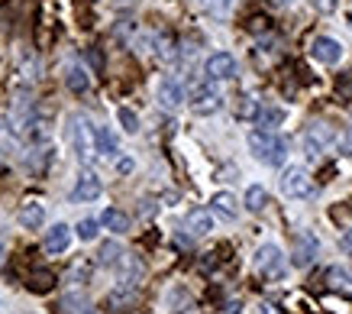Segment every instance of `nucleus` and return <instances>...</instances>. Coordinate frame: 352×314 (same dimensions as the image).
<instances>
[{"label": "nucleus", "mask_w": 352, "mask_h": 314, "mask_svg": "<svg viewBox=\"0 0 352 314\" xmlns=\"http://www.w3.org/2000/svg\"><path fill=\"white\" fill-rule=\"evenodd\" d=\"M249 149H252L258 163L265 165H281L288 159V143L281 140L275 130H262V127L249 133Z\"/></svg>", "instance_id": "obj_1"}, {"label": "nucleus", "mask_w": 352, "mask_h": 314, "mask_svg": "<svg viewBox=\"0 0 352 314\" xmlns=\"http://www.w3.org/2000/svg\"><path fill=\"white\" fill-rule=\"evenodd\" d=\"M281 191H285V198L304 201V198L314 195V178L307 175L304 165H288V169L281 172Z\"/></svg>", "instance_id": "obj_2"}, {"label": "nucleus", "mask_w": 352, "mask_h": 314, "mask_svg": "<svg viewBox=\"0 0 352 314\" xmlns=\"http://www.w3.org/2000/svg\"><path fill=\"white\" fill-rule=\"evenodd\" d=\"M256 272L265 279H281L285 275V253L278 243H262L256 253Z\"/></svg>", "instance_id": "obj_3"}, {"label": "nucleus", "mask_w": 352, "mask_h": 314, "mask_svg": "<svg viewBox=\"0 0 352 314\" xmlns=\"http://www.w3.org/2000/svg\"><path fill=\"white\" fill-rule=\"evenodd\" d=\"M317 253H320V240L314 237L310 230L294 233V253H291V262H294L298 269H307L310 262L317 260Z\"/></svg>", "instance_id": "obj_4"}, {"label": "nucleus", "mask_w": 352, "mask_h": 314, "mask_svg": "<svg viewBox=\"0 0 352 314\" xmlns=\"http://www.w3.org/2000/svg\"><path fill=\"white\" fill-rule=\"evenodd\" d=\"M204 75L207 81H230L236 78V59L230 52H214L204 62Z\"/></svg>", "instance_id": "obj_5"}, {"label": "nucleus", "mask_w": 352, "mask_h": 314, "mask_svg": "<svg viewBox=\"0 0 352 314\" xmlns=\"http://www.w3.org/2000/svg\"><path fill=\"white\" fill-rule=\"evenodd\" d=\"M220 107H223V98H220V94H217L210 85L191 87V110H194V114L207 117V114H217Z\"/></svg>", "instance_id": "obj_6"}, {"label": "nucleus", "mask_w": 352, "mask_h": 314, "mask_svg": "<svg viewBox=\"0 0 352 314\" xmlns=\"http://www.w3.org/2000/svg\"><path fill=\"white\" fill-rule=\"evenodd\" d=\"M100 195H104V182H100L94 172H81V175H78L75 188H72V201H75V205H87V201H97Z\"/></svg>", "instance_id": "obj_7"}, {"label": "nucleus", "mask_w": 352, "mask_h": 314, "mask_svg": "<svg viewBox=\"0 0 352 314\" xmlns=\"http://www.w3.org/2000/svg\"><path fill=\"white\" fill-rule=\"evenodd\" d=\"M310 55H314V62H320V65H336L342 59V45L333 39V36H317L314 43H310Z\"/></svg>", "instance_id": "obj_8"}, {"label": "nucleus", "mask_w": 352, "mask_h": 314, "mask_svg": "<svg viewBox=\"0 0 352 314\" xmlns=\"http://www.w3.org/2000/svg\"><path fill=\"white\" fill-rule=\"evenodd\" d=\"M72 247V227L68 224H52V227L45 230V237H43V249L49 253V256H62L65 249Z\"/></svg>", "instance_id": "obj_9"}, {"label": "nucleus", "mask_w": 352, "mask_h": 314, "mask_svg": "<svg viewBox=\"0 0 352 314\" xmlns=\"http://www.w3.org/2000/svg\"><path fill=\"white\" fill-rule=\"evenodd\" d=\"M155 98H159V107L162 110H178L184 104V87L175 81V78H162L159 81V91H155Z\"/></svg>", "instance_id": "obj_10"}, {"label": "nucleus", "mask_w": 352, "mask_h": 314, "mask_svg": "<svg viewBox=\"0 0 352 314\" xmlns=\"http://www.w3.org/2000/svg\"><path fill=\"white\" fill-rule=\"evenodd\" d=\"M333 143V130L327 127V123H314L307 133H304V149H307V156H320V152L330 149Z\"/></svg>", "instance_id": "obj_11"}, {"label": "nucleus", "mask_w": 352, "mask_h": 314, "mask_svg": "<svg viewBox=\"0 0 352 314\" xmlns=\"http://www.w3.org/2000/svg\"><path fill=\"white\" fill-rule=\"evenodd\" d=\"M75 152H78V159H81V163H87V159H91V156L97 152L94 130H91V123H87L85 117L75 120Z\"/></svg>", "instance_id": "obj_12"}, {"label": "nucleus", "mask_w": 352, "mask_h": 314, "mask_svg": "<svg viewBox=\"0 0 352 314\" xmlns=\"http://www.w3.org/2000/svg\"><path fill=\"white\" fill-rule=\"evenodd\" d=\"M184 227L191 230L194 237H207V233L214 230V211H207V207H191L188 217H184Z\"/></svg>", "instance_id": "obj_13"}, {"label": "nucleus", "mask_w": 352, "mask_h": 314, "mask_svg": "<svg viewBox=\"0 0 352 314\" xmlns=\"http://www.w3.org/2000/svg\"><path fill=\"white\" fill-rule=\"evenodd\" d=\"M94 146H97V156L120 159V143L113 136V130H107V127H94Z\"/></svg>", "instance_id": "obj_14"}, {"label": "nucleus", "mask_w": 352, "mask_h": 314, "mask_svg": "<svg viewBox=\"0 0 352 314\" xmlns=\"http://www.w3.org/2000/svg\"><path fill=\"white\" fill-rule=\"evenodd\" d=\"M16 220H20V227H26V230H39V227H45V207L39 205V201H26V205L20 207Z\"/></svg>", "instance_id": "obj_15"}, {"label": "nucleus", "mask_w": 352, "mask_h": 314, "mask_svg": "<svg viewBox=\"0 0 352 314\" xmlns=\"http://www.w3.org/2000/svg\"><path fill=\"white\" fill-rule=\"evenodd\" d=\"M65 85L72 87L75 94H87L91 91V75H87V68L81 62H72V65L65 68Z\"/></svg>", "instance_id": "obj_16"}, {"label": "nucleus", "mask_w": 352, "mask_h": 314, "mask_svg": "<svg viewBox=\"0 0 352 314\" xmlns=\"http://www.w3.org/2000/svg\"><path fill=\"white\" fill-rule=\"evenodd\" d=\"M327 285H330L333 292L349 295L352 298V272L346 269V266H330V269H327Z\"/></svg>", "instance_id": "obj_17"}, {"label": "nucleus", "mask_w": 352, "mask_h": 314, "mask_svg": "<svg viewBox=\"0 0 352 314\" xmlns=\"http://www.w3.org/2000/svg\"><path fill=\"white\" fill-rule=\"evenodd\" d=\"M210 211L220 214L223 220H236V214H239V207H236V195H230V191H217V195L210 198Z\"/></svg>", "instance_id": "obj_18"}, {"label": "nucleus", "mask_w": 352, "mask_h": 314, "mask_svg": "<svg viewBox=\"0 0 352 314\" xmlns=\"http://www.w3.org/2000/svg\"><path fill=\"white\" fill-rule=\"evenodd\" d=\"M243 205H245V211H252V214H262V211H265V205H268V191L262 188V185H249V188H245Z\"/></svg>", "instance_id": "obj_19"}, {"label": "nucleus", "mask_w": 352, "mask_h": 314, "mask_svg": "<svg viewBox=\"0 0 352 314\" xmlns=\"http://www.w3.org/2000/svg\"><path fill=\"white\" fill-rule=\"evenodd\" d=\"M100 224H104L110 233H126V230H129V217L123 214V211H117V207H107V211L100 214Z\"/></svg>", "instance_id": "obj_20"}, {"label": "nucleus", "mask_w": 352, "mask_h": 314, "mask_svg": "<svg viewBox=\"0 0 352 314\" xmlns=\"http://www.w3.org/2000/svg\"><path fill=\"white\" fill-rule=\"evenodd\" d=\"M97 260H100V266H120V262H123V247L110 240V243L100 247V256H97Z\"/></svg>", "instance_id": "obj_21"}, {"label": "nucleus", "mask_w": 352, "mask_h": 314, "mask_svg": "<svg viewBox=\"0 0 352 314\" xmlns=\"http://www.w3.org/2000/svg\"><path fill=\"white\" fill-rule=\"evenodd\" d=\"M281 120H285V110H281V107H265V110H258L256 123L262 127V130H275Z\"/></svg>", "instance_id": "obj_22"}, {"label": "nucleus", "mask_w": 352, "mask_h": 314, "mask_svg": "<svg viewBox=\"0 0 352 314\" xmlns=\"http://www.w3.org/2000/svg\"><path fill=\"white\" fill-rule=\"evenodd\" d=\"M97 227H100V220H94V217H85V220H78L75 237L81 240V243H91V240H97Z\"/></svg>", "instance_id": "obj_23"}, {"label": "nucleus", "mask_w": 352, "mask_h": 314, "mask_svg": "<svg viewBox=\"0 0 352 314\" xmlns=\"http://www.w3.org/2000/svg\"><path fill=\"white\" fill-rule=\"evenodd\" d=\"M117 120H120V127H123L126 133H139V117L129 107H120L117 110Z\"/></svg>", "instance_id": "obj_24"}, {"label": "nucleus", "mask_w": 352, "mask_h": 314, "mask_svg": "<svg viewBox=\"0 0 352 314\" xmlns=\"http://www.w3.org/2000/svg\"><path fill=\"white\" fill-rule=\"evenodd\" d=\"M204 7L214 17H230V10L236 7V0H204Z\"/></svg>", "instance_id": "obj_25"}, {"label": "nucleus", "mask_w": 352, "mask_h": 314, "mask_svg": "<svg viewBox=\"0 0 352 314\" xmlns=\"http://www.w3.org/2000/svg\"><path fill=\"white\" fill-rule=\"evenodd\" d=\"M258 110H262V107H258L256 98H243V101H239V117H243V120H256Z\"/></svg>", "instance_id": "obj_26"}, {"label": "nucleus", "mask_w": 352, "mask_h": 314, "mask_svg": "<svg viewBox=\"0 0 352 314\" xmlns=\"http://www.w3.org/2000/svg\"><path fill=\"white\" fill-rule=\"evenodd\" d=\"M117 172L120 175H129V172H133V159H129V156H120V159H117Z\"/></svg>", "instance_id": "obj_27"}, {"label": "nucleus", "mask_w": 352, "mask_h": 314, "mask_svg": "<svg viewBox=\"0 0 352 314\" xmlns=\"http://www.w3.org/2000/svg\"><path fill=\"white\" fill-rule=\"evenodd\" d=\"M342 152H346V156H352V127L346 130V136H342Z\"/></svg>", "instance_id": "obj_28"}, {"label": "nucleus", "mask_w": 352, "mask_h": 314, "mask_svg": "<svg viewBox=\"0 0 352 314\" xmlns=\"http://www.w3.org/2000/svg\"><path fill=\"white\" fill-rule=\"evenodd\" d=\"M258 314H278V308H275V304H258Z\"/></svg>", "instance_id": "obj_29"}, {"label": "nucleus", "mask_w": 352, "mask_h": 314, "mask_svg": "<svg viewBox=\"0 0 352 314\" xmlns=\"http://www.w3.org/2000/svg\"><path fill=\"white\" fill-rule=\"evenodd\" d=\"M342 247H346V249H352V227L346 230V233H342Z\"/></svg>", "instance_id": "obj_30"}, {"label": "nucleus", "mask_w": 352, "mask_h": 314, "mask_svg": "<svg viewBox=\"0 0 352 314\" xmlns=\"http://www.w3.org/2000/svg\"><path fill=\"white\" fill-rule=\"evenodd\" d=\"M226 311H230V314H239L243 308H239V302H230V304H226Z\"/></svg>", "instance_id": "obj_31"}, {"label": "nucleus", "mask_w": 352, "mask_h": 314, "mask_svg": "<svg viewBox=\"0 0 352 314\" xmlns=\"http://www.w3.org/2000/svg\"><path fill=\"white\" fill-rule=\"evenodd\" d=\"M3 253H7V240L0 237V266H3Z\"/></svg>", "instance_id": "obj_32"}, {"label": "nucleus", "mask_w": 352, "mask_h": 314, "mask_svg": "<svg viewBox=\"0 0 352 314\" xmlns=\"http://www.w3.org/2000/svg\"><path fill=\"white\" fill-rule=\"evenodd\" d=\"M0 308H3V302H0Z\"/></svg>", "instance_id": "obj_33"}]
</instances>
